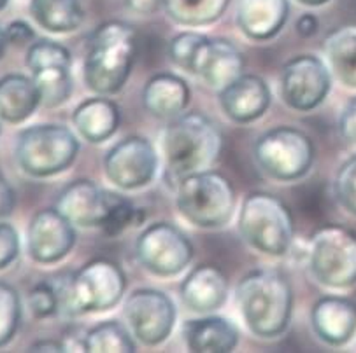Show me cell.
I'll list each match as a JSON object with an SVG mask.
<instances>
[{"instance_id":"obj_1","label":"cell","mask_w":356,"mask_h":353,"mask_svg":"<svg viewBox=\"0 0 356 353\" xmlns=\"http://www.w3.org/2000/svg\"><path fill=\"white\" fill-rule=\"evenodd\" d=\"M235 299L251 334L272 339L283 336L290 327L293 289L283 271L274 268L250 271L235 287Z\"/></svg>"},{"instance_id":"obj_2","label":"cell","mask_w":356,"mask_h":353,"mask_svg":"<svg viewBox=\"0 0 356 353\" xmlns=\"http://www.w3.org/2000/svg\"><path fill=\"white\" fill-rule=\"evenodd\" d=\"M137 35L125 21H106L95 28L83 63V79L97 95L111 96L123 89L134 69Z\"/></svg>"},{"instance_id":"obj_3","label":"cell","mask_w":356,"mask_h":353,"mask_svg":"<svg viewBox=\"0 0 356 353\" xmlns=\"http://www.w3.org/2000/svg\"><path fill=\"white\" fill-rule=\"evenodd\" d=\"M223 137L216 124L200 112H183L162 133V154L174 184L197 171L209 170L218 160Z\"/></svg>"},{"instance_id":"obj_4","label":"cell","mask_w":356,"mask_h":353,"mask_svg":"<svg viewBox=\"0 0 356 353\" xmlns=\"http://www.w3.org/2000/svg\"><path fill=\"white\" fill-rule=\"evenodd\" d=\"M60 299L58 313L77 317L102 313L120 304L127 291L125 271L109 259H93L81 266L72 278L53 282Z\"/></svg>"},{"instance_id":"obj_5","label":"cell","mask_w":356,"mask_h":353,"mask_svg":"<svg viewBox=\"0 0 356 353\" xmlns=\"http://www.w3.org/2000/svg\"><path fill=\"white\" fill-rule=\"evenodd\" d=\"M79 140L65 124L42 123L19 131L15 156L33 179H48L69 170L79 154Z\"/></svg>"},{"instance_id":"obj_6","label":"cell","mask_w":356,"mask_h":353,"mask_svg":"<svg viewBox=\"0 0 356 353\" xmlns=\"http://www.w3.org/2000/svg\"><path fill=\"white\" fill-rule=\"evenodd\" d=\"M176 205L193 226L220 230L234 217L235 189L220 171H197L176 184Z\"/></svg>"},{"instance_id":"obj_7","label":"cell","mask_w":356,"mask_h":353,"mask_svg":"<svg viewBox=\"0 0 356 353\" xmlns=\"http://www.w3.org/2000/svg\"><path fill=\"white\" fill-rule=\"evenodd\" d=\"M243 240L257 252L283 257L290 252L295 236L290 208L270 193L248 194L239 214Z\"/></svg>"},{"instance_id":"obj_8","label":"cell","mask_w":356,"mask_h":353,"mask_svg":"<svg viewBox=\"0 0 356 353\" xmlns=\"http://www.w3.org/2000/svg\"><path fill=\"white\" fill-rule=\"evenodd\" d=\"M254 161L270 179L295 182L314 164L316 147L305 131L295 126H275L254 142Z\"/></svg>"},{"instance_id":"obj_9","label":"cell","mask_w":356,"mask_h":353,"mask_svg":"<svg viewBox=\"0 0 356 353\" xmlns=\"http://www.w3.org/2000/svg\"><path fill=\"white\" fill-rule=\"evenodd\" d=\"M309 268L318 284L334 291L356 284V234L330 224L316 231L309 243Z\"/></svg>"},{"instance_id":"obj_10","label":"cell","mask_w":356,"mask_h":353,"mask_svg":"<svg viewBox=\"0 0 356 353\" xmlns=\"http://www.w3.org/2000/svg\"><path fill=\"white\" fill-rule=\"evenodd\" d=\"M193 243L183 230L170 223L149 224L136 241V254L144 270L154 277H176L190 266Z\"/></svg>"},{"instance_id":"obj_11","label":"cell","mask_w":356,"mask_h":353,"mask_svg":"<svg viewBox=\"0 0 356 353\" xmlns=\"http://www.w3.org/2000/svg\"><path fill=\"white\" fill-rule=\"evenodd\" d=\"M26 67L35 83L41 105L55 109L72 95V56L63 44L51 39L33 40L26 49Z\"/></svg>"},{"instance_id":"obj_12","label":"cell","mask_w":356,"mask_h":353,"mask_svg":"<svg viewBox=\"0 0 356 353\" xmlns=\"http://www.w3.org/2000/svg\"><path fill=\"white\" fill-rule=\"evenodd\" d=\"M123 318L136 341L158 346L169 339L177 310L169 294L158 289H136L123 302Z\"/></svg>"},{"instance_id":"obj_13","label":"cell","mask_w":356,"mask_h":353,"mask_svg":"<svg viewBox=\"0 0 356 353\" xmlns=\"http://www.w3.org/2000/svg\"><path fill=\"white\" fill-rule=\"evenodd\" d=\"M160 157L149 139L130 135L114 144L104 156V173L122 191H137L149 186L156 177Z\"/></svg>"},{"instance_id":"obj_14","label":"cell","mask_w":356,"mask_h":353,"mask_svg":"<svg viewBox=\"0 0 356 353\" xmlns=\"http://www.w3.org/2000/svg\"><path fill=\"white\" fill-rule=\"evenodd\" d=\"M332 89V72L314 55H298L284 63L281 72V96L290 109L309 112L325 102Z\"/></svg>"},{"instance_id":"obj_15","label":"cell","mask_w":356,"mask_h":353,"mask_svg":"<svg viewBox=\"0 0 356 353\" xmlns=\"http://www.w3.org/2000/svg\"><path fill=\"white\" fill-rule=\"evenodd\" d=\"M76 241V226L56 207L37 212L26 230V248L30 257L39 264L63 261Z\"/></svg>"},{"instance_id":"obj_16","label":"cell","mask_w":356,"mask_h":353,"mask_svg":"<svg viewBox=\"0 0 356 353\" xmlns=\"http://www.w3.org/2000/svg\"><path fill=\"white\" fill-rule=\"evenodd\" d=\"M113 191L102 189L93 180L77 179L60 193L56 208L77 227H100L107 218Z\"/></svg>"},{"instance_id":"obj_17","label":"cell","mask_w":356,"mask_h":353,"mask_svg":"<svg viewBox=\"0 0 356 353\" xmlns=\"http://www.w3.org/2000/svg\"><path fill=\"white\" fill-rule=\"evenodd\" d=\"M190 74L220 92L244 74L243 53L230 40L206 37L195 55Z\"/></svg>"},{"instance_id":"obj_18","label":"cell","mask_w":356,"mask_h":353,"mask_svg":"<svg viewBox=\"0 0 356 353\" xmlns=\"http://www.w3.org/2000/svg\"><path fill=\"white\" fill-rule=\"evenodd\" d=\"M221 110L234 123L248 124L260 119L270 107V87L254 74H243L218 92Z\"/></svg>"},{"instance_id":"obj_19","label":"cell","mask_w":356,"mask_h":353,"mask_svg":"<svg viewBox=\"0 0 356 353\" xmlns=\"http://www.w3.org/2000/svg\"><path fill=\"white\" fill-rule=\"evenodd\" d=\"M311 325L327 345H346L356 332V304L341 295H325L312 306Z\"/></svg>"},{"instance_id":"obj_20","label":"cell","mask_w":356,"mask_h":353,"mask_svg":"<svg viewBox=\"0 0 356 353\" xmlns=\"http://www.w3.org/2000/svg\"><path fill=\"white\" fill-rule=\"evenodd\" d=\"M179 294L184 306L193 313H213L227 302L228 280L220 268L213 264H199L186 275Z\"/></svg>"},{"instance_id":"obj_21","label":"cell","mask_w":356,"mask_h":353,"mask_svg":"<svg viewBox=\"0 0 356 353\" xmlns=\"http://www.w3.org/2000/svg\"><path fill=\"white\" fill-rule=\"evenodd\" d=\"M191 102V89L176 74H156L143 87V107L156 119L170 121L183 114Z\"/></svg>"},{"instance_id":"obj_22","label":"cell","mask_w":356,"mask_h":353,"mask_svg":"<svg viewBox=\"0 0 356 353\" xmlns=\"http://www.w3.org/2000/svg\"><path fill=\"white\" fill-rule=\"evenodd\" d=\"M290 16L288 0H239L237 2V25L251 40L274 39L286 25Z\"/></svg>"},{"instance_id":"obj_23","label":"cell","mask_w":356,"mask_h":353,"mask_svg":"<svg viewBox=\"0 0 356 353\" xmlns=\"http://www.w3.org/2000/svg\"><path fill=\"white\" fill-rule=\"evenodd\" d=\"M183 339L193 353H230L239 343V331L228 318L207 313L184 322Z\"/></svg>"},{"instance_id":"obj_24","label":"cell","mask_w":356,"mask_h":353,"mask_svg":"<svg viewBox=\"0 0 356 353\" xmlns=\"http://www.w3.org/2000/svg\"><path fill=\"white\" fill-rule=\"evenodd\" d=\"M72 123L81 139L88 140L90 144H102L118 131L122 123V112L116 102L104 95H97L76 107Z\"/></svg>"},{"instance_id":"obj_25","label":"cell","mask_w":356,"mask_h":353,"mask_svg":"<svg viewBox=\"0 0 356 353\" xmlns=\"http://www.w3.org/2000/svg\"><path fill=\"white\" fill-rule=\"evenodd\" d=\"M41 105V95L32 77L8 74L0 79V119L22 124Z\"/></svg>"},{"instance_id":"obj_26","label":"cell","mask_w":356,"mask_h":353,"mask_svg":"<svg viewBox=\"0 0 356 353\" xmlns=\"http://www.w3.org/2000/svg\"><path fill=\"white\" fill-rule=\"evenodd\" d=\"M323 51L332 76L342 86L356 89V26H341L328 33Z\"/></svg>"},{"instance_id":"obj_27","label":"cell","mask_w":356,"mask_h":353,"mask_svg":"<svg viewBox=\"0 0 356 353\" xmlns=\"http://www.w3.org/2000/svg\"><path fill=\"white\" fill-rule=\"evenodd\" d=\"M30 15L48 32L69 33L83 25L85 9L81 0H30Z\"/></svg>"},{"instance_id":"obj_28","label":"cell","mask_w":356,"mask_h":353,"mask_svg":"<svg viewBox=\"0 0 356 353\" xmlns=\"http://www.w3.org/2000/svg\"><path fill=\"white\" fill-rule=\"evenodd\" d=\"M227 8L228 0H162V9L174 23L191 28L218 21Z\"/></svg>"},{"instance_id":"obj_29","label":"cell","mask_w":356,"mask_h":353,"mask_svg":"<svg viewBox=\"0 0 356 353\" xmlns=\"http://www.w3.org/2000/svg\"><path fill=\"white\" fill-rule=\"evenodd\" d=\"M83 352L88 353H134L136 338L127 325L116 320H106L90 329L83 338Z\"/></svg>"},{"instance_id":"obj_30","label":"cell","mask_w":356,"mask_h":353,"mask_svg":"<svg viewBox=\"0 0 356 353\" xmlns=\"http://www.w3.org/2000/svg\"><path fill=\"white\" fill-rule=\"evenodd\" d=\"M22 324V299L18 291L0 282V348L15 339Z\"/></svg>"},{"instance_id":"obj_31","label":"cell","mask_w":356,"mask_h":353,"mask_svg":"<svg viewBox=\"0 0 356 353\" xmlns=\"http://www.w3.org/2000/svg\"><path fill=\"white\" fill-rule=\"evenodd\" d=\"M143 223V212L129 200V198L122 196V194L113 193L111 194V205L109 212H107V218L104 226L100 230L107 236H118L123 231L129 230L130 226H139Z\"/></svg>"},{"instance_id":"obj_32","label":"cell","mask_w":356,"mask_h":353,"mask_svg":"<svg viewBox=\"0 0 356 353\" xmlns=\"http://www.w3.org/2000/svg\"><path fill=\"white\" fill-rule=\"evenodd\" d=\"M334 194L339 205L356 217V153L339 166L334 180Z\"/></svg>"},{"instance_id":"obj_33","label":"cell","mask_w":356,"mask_h":353,"mask_svg":"<svg viewBox=\"0 0 356 353\" xmlns=\"http://www.w3.org/2000/svg\"><path fill=\"white\" fill-rule=\"evenodd\" d=\"M207 35L200 32H181L169 44V56L176 67L190 74L195 55Z\"/></svg>"},{"instance_id":"obj_34","label":"cell","mask_w":356,"mask_h":353,"mask_svg":"<svg viewBox=\"0 0 356 353\" xmlns=\"http://www.w3.org/2000/svg\"><path fill=\"white\" fill-rule=\"evenodd\" d=\"M29 308L35 318L53 317L60 311V299L53 282H39L29 292Z\"/></svg>"},{"instance_id":"obj_35","label":"cell","mask_w":356,"mask_h":353,"mask_svg":"<svg viewBox=\"0 0 356 353\" xmlns=\"http://www.w3.org/2000/svg\"><path fill=\"white\" fill-rule=\"evenodd\" d=\"M22 250L19 234L13 224L0 221V270H6L18 259Z\"/></svg>"},{"instance_id":"obj_36","label":"cell","mask_w":356,"mask_h":353,"mask_svg":"<svg viewBox=\"0 0 356 353\" xmlns=\"http://www.w3.org/2000/svg\"><path fill=\"white\" fill-rule=\"evenodd\" d=\"M6 35H8L9 44L16 48H23V46H30L35 40V30L23 19H15L6 26Z\"/></svg>"},{"instance_id":"obj_37","label":"cell","mask_w":356,"mask_h":353,"mask_svg":"<svg viewBox=\"0 0 356 353\" xmlns=\"http://www.w3.org/2000/svg\"><path fill=\"white\" fill-rule=\"evenodd\" d=\"M339 131H341L342 139L346 142L356 146V98H353L342 109L341 119H339Z\"/></svg>"},{"instance_id":"obj_38","label":"cell","mask_w":356,"mask_h":353,"mask_svg":"<svg viewBox=\"0 0 356 353\" xmlns=\"http://www.w3.org/2000/svg\"><path fill=\"white\" fill-rule=\"evenodd\" d=\"M16 207V193L11 182L6 179L4 173H0V221L11 217Z\"/></svg>"},{"instance_id":"obj_39","label":"cell","mask_w":356,"mask_h":353,"mask_svg":"<svg viewBox=\"0 0 356 353\" xmlns=\"http://www.w3.org/2000/svg\"><path fill=\"white\" fill-rule=\"evenodd\" d=\"M295 28H297L298 35L312 37L316 32H318V28H320V21H318V18H316L314 15H311V12H305V15H302L300 18L297 19V25H295Z\"/></svg>"},{"instance_id":"obj_40","label":"cell","mask_w":356,"mask_h":353,"mask_svg":"<svg viewBox=\"0 0 356 353\" xmlns=\"http://www.w3.org/2000/svg\"><path fill=\"white\" fill-rule=\"evenodd\" d=\"M127 6L137 15H154L162 9V0H127Z\"/></svg>"},{"instance_id":"obj_41","label":"cell","mask_w":356,"mask_h":353,"mask_svg":"<svg viewBox=\"0 0 356 353\" xmlns=\"http://www.w3.org/2000/svg\"><path fill=\"white\" fill-rule=\"evenodd\" d=\"M30 352H67L65 343L53 341V339H42L30 346Z\"/></svg>"},{"instance_id":"obj_42","label":"cell","mask_w":356,"mask_h":353,"mask_svg":"<svg viewBox=\"0 0 356 353\" xmlns=\"http://www.w3.org/2000/svg\"><path fill=\"white\" fill-rule=\"evenodd\" d=\"M8 35H6V28H2L0 26V60L4 58V53H6V48H8Z\"/></svg>"},{"instance_id":"obj_43","label":"cell","mask_w":356,"mask_h":353,"mask_svg":"<svg viewBox=\"0 0 356 353\" xmlns=\"http://www.w3.org/2000/svg\"><path fill=\"white\" fill-rule=\"evenodd\" d=\"M297 2H300V4L304 6H309V8H318V6L327 4V2H330V0H297Z\"/></svg>"},{"instance_id":"obj_44","label":"cell","mask_w":356,"mask_h":353,"mask_svg":"<svg viewBox=\"0 0 356 353\" xmlns=\"http://www.w3.org/2000/svg\"><path fill=\"white\" fill-rule=\"evenodd\" d=\"M9 0H0V11H4L6 8H8Z\"/></svg>"}]
</instances>
